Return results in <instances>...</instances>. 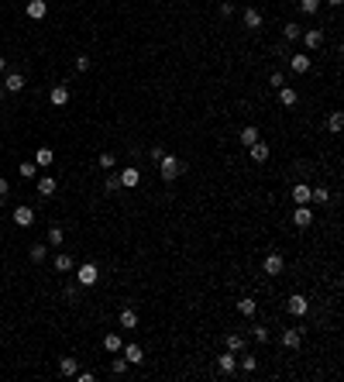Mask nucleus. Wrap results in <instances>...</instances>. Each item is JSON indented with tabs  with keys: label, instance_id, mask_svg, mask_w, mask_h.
Returning <instances> with one entry per match:
<instances>
[{
	"label": "nucleus",
	"instance_id": "f257e3e1",
	"mask_svg": "<svg viewBox=\"0 0 344 382\" xmlns=\"http://www.w3.org/2000/svg\"><path fill=\"white\" fill-rule=\"evenodd\" d=\"M159 173H162V179H165V183H172V179H179V176L186 173V165L179 162L176 155H169V151H165V155L159 159Z\"/></svg>",
	"mask_w": 344,
	"mask_h": 382
},
{
	"label": "nucleus",
	"instance_id": "f03ea898",
	"mask_svg": "<svg viewBox=\"0 0 344 382\" xmlns=\"http://www.w3.org/2000/svg\"><path fill=\"white\" fill-rule=\"evenodd\" d=\"M97 279H100V269L93 265V262H86V265L76 269V282H80V286H93Z\"/></svg>",
	"mask_w": 344,
	"mask_h": 382
},
{
	"label": "nucleus",
	"instance_id": "7ed1b4c3",
	"mask_svg": "<svg viewBox=\"0 0 344 382\" xmlns=\"http://www.w3.org/2000/svg\"><path fill=\"white\" fill-rule=\"evenodd\" d=\"M262 269H265V276H282L286 258H282V255H275V252H269V255H265V262H262Z\"/></svg>",
	"mask_w": 344,
	"mask_h": 382
},
{
	"label": "nucleus",
	"instance_id": "20e7f679",
	"mask_svg": "<svg viewBox=\"0 0 344 382\" xmlns=\"http://www.w3.org/2000/svg\"><path fill=\"white\" fill-rule=\"evenodd\" d=\"M241 21H244V28H248V31H258V28L265 24V17H262V11H255V7H244Z\"/></svg>",
	"mask_w": 344,
	"mask_h": 382
},
{
	"label": "nucleus",
	"instance_id": "39448f33",
	"mask_svg": "<svg viewBox=\"0 0 344 382\" xmlns=\"http://www.w3.org/2000/svg\"><path fill=\"white\" fill-rule=\"evenodd\" d=\"M24 83H28V80H24L21 72H7L0 86H4V93H21V90H24Z\"/></svg>",
	"mask_w": 344,
	"mask_h": 382
},
{
	"label": "nucleus",
	"instance_id": "423d86ee",
	"mask_svg": "<svg viewBox=\"0 0 344 382\" xmlns=\"http://www.w3.org/2000/svg\"><path fill=\"white\" fill-rule=\"evenodd\" d=\"M217 369L224 372V375H234V372H238V355H234V351H224V355H217Z\"/></svg>",
	"mask_w": 344,
	"mask_h": 382
},
{
	"label": "nucleus",
	"instance_id": "0eeeda50",
	"mask_svg": "<svg viewBox=\"0 0 344 382\" xmlns=\"http://www.w3.org/2000/svg\"><path fill=\"white\" fill-rule=\"evenodd\" d=\"M299 38H303V45H307L310 52H317V48L323 45V31H320V28H310V31H303Z\"/></svg>",
	"mask_w": 344,
	"mask_h": 382
},
{
	"label": "nucleus",
	"instance_id": "6e6552de",
	"mask_svg": "<svg viewBox=\"0 0 344 382\" xmlns=\"http://www.w3.org/2000/svg\"><path fill=\"white\" fill-rule=\"evenodd\" d=\"M307 310H310V300L299 296V293H293V296H289V313H293V317H307Z\"/></svg>",
	"mask_w": 344,
	"mask_h": 382
},
{
	"label": "nucleus",
	"instance_id": "1a4fd4ad",
	"mask_svg": "<svg viewBox=\"0 0 344 382\" xmlns=\"http://www.w3.org/2000/svg\"><path fill=\"white\" fill-rule=\"evenodd\" d=\"M48 100H52V107H66V104H69V86H66V83H59V86H52V93H48Z\"/></svg>",
	"mask_w": 344,
	"mask_h": 382
},
{
	"label": "nucleus",
	"instance_id": "9d476101",
	"mask_svg": "<svg viewBox=\"0 0 344 382\" xmlns=\"http://www.w3.org/2000/svg\"><path fill=\"white\" fill-rule=\"evenodd\" d=\"M121 351H124L127 365H141V361H145V348H141V345H124Z\"/></svg>",
	"mask_w": 344,
	"mask_h": 382
},
{
	"label": "nucleus",
	"instance_id": "9b49d317",
	"mask_svg": "<svg viewBox=\"0 0 344 382\" xmlns=\"http://www.w3.org/2000/svg\"><path fill=\"white\" fill-rule=\"evenodd\" d=\"M14 224H17V227H31V224H34V210L31 207H17V210H14Z\"/></svg>",
	"mask_w": 344,
	"mask_h": 382
},
{
	"label": "nucleus",
	"instance_id": "f8f14e48",
	"mask_svg": "<svg viewBox=\"0 0 344 382\" xmlns=\"http://www.w3.org/2000/svg\"><path fill=\"white\" fill-rule=\"evenodd\" d=\"M310 66H313V59H310V55H293V59H289V69L296 72V76L310 72Z\"/></svg>",
	"mask_w": 344,
	"mask_h": 382
},
{
	"label": "nucleus",
	"instance_id": "ddd939ff",
	"mask_svg": "<svg viewBox=\"0 0 344 382\" xmlns=\"http://www.w3.org/2000/svg\"><path fill=\"white\" fill-rule=\"evenodd\" d=\"M293 224H296V227H310V224H313V214H310L307 203H299V207H296V214H293Z\"/></svg>",
	"mask_w": 344,
	"mask_h": 382
},
{
	"label": "nucleus",
	"instance_id": "4468645a",
	"mask_svg": "<svg viewBox=\"0 0 344 382\" xmlns=\"http://www.w3.org/2000/svg\"><path fill=\"white\" fill-rule=\"evenodd\" d=\"M138 183H141V173H138L135 165H127L124 173H121V186H127V189H135Z\"/></svg>",
	"mask_w": 344,
	"mask_h": 382
},
{
	"label": "nucleus",
	"instance_id": "2eb2a0df",
	"mask_svg": "<svg viewBox=\"0 0 344 382\" xmlns=\"http://www.w3.org/2000/svg\"><path fill=\"white\" fill-rule=\"evenodd\" d=\"M34 189H38V197H52V193H55V179H52V176H42V179H38V183H34Z\"/></svg>",
	"mask_w": 344,
	"mask_h": 382
},
{
	"label": "nucleus",
	"instance_id": "dca6fc26",
	"mask_svg": "<svg viewBox=\"0 0 344 382\" xmlns=\"http://www.w3.org/2000/svg\"><path fill=\"white\" fill-rule=\"evenodd\" d=\"M45 14H48V4H45V0H31V4H28V17H31V21H42Z\"/></svg>",
	"mask_w": 344,
	"mask_h": 382
},
{
	"label": "nucleus",
	"instance_id": "f3484780",
	"mask_svg": "<svg viewBox=\"0 0 344 382\" xmlns=\"http://www.w3.org/2000/svg\"><path fill=\"white\" fill-rule=\"evenodd\" d=\"M258 138H262V135H258V127H255V124L241 127V145H244V148H252V145H255Z\"/></svg>",
	"mask_w": 344,
	"mask_h": 382
},
{
	"label": "nucleus",
	"instance_id": "a211bd4d",
	"mask_svg": "<svg viewBox=\"0 0 344 382\" xmlns=\"http://www.w3.org/2000/svg\"><path fill=\"white\" fill-rule=\"evenodd\" d=\"M282 345H286V348H299V345H303V331H299V327L282 331Z\"/></svg>",
	"mask_w": 344,
	"mask_h": 382
},
{
	"label": "nucleus",
	"instance_id": "6ab92c4d",
	"mask_svg": "<svg viewBox=\"0 0 344 382\" xmlns=\"http://www.w3.org/2000/svg\"><path fill=\"white\" fill-rule=\"evenodd\" d=\"M252 162H269V145H265L262 138L252 145Z\"/></svg>",
	"mask_w": 344,
	"mask_h": 382
},
{
	"label": "nucleus",
	"instance_id": "aec40b11",
	"mask_svg": "<svg viewBox=\"0 0 344 382\" xmlns=\"http://www.w3.org/2000/svg\"><path fill=\"white\" fill-rule=\"evenodd\" d=\"M124 348V341H121V334H103V351H110V355H117Z\"/></svg>",
	"mask_w": 344,
	"mask_h": 382
},
{
	"label": "nucleus",
	"instance_id": "412c9836",
	"mask_svg": "<svg viewBox=\"0 0 344 382\" xmlns=\"http://www.w3.org/2000/svg\"><path fill=\"white\" fill-rule=\"evenodd\" d=\"M293 200H296V207H299V203H310V186L296 183V186H293Z\"/></svg>",
	"mask_w": 344,
	"mask_h": 382
},
{
	"label": "nucleus",
	"instance_id": "4be33fe9",
	"mask_svg": "<svg viewBox=\"0 0 344 382\" xmlns=\"http://www.w3.org/2000/svg\"><path fill=\"white\" fill-rule=\"evenodd\" d=\"M121 327H124V331H135V327H138V313L135 310H121Z\"/></svg>",
	"mask_w": 344,
	"mask_h": 382
},
{
	"label": "nucleus",
	"instance_id": "5701e85b",
	"mask_svg": "<svg viewBox=\"0 0 344 382\" xmlns=\"http://www.w3.org/2000/svg\"><path fill=\"white\" fill-rule=\"evenodd\" d=\"M279 100H282V107H293L296 104V90L293 86H279Z\"/></svg>",
	"mask_w": 344,
	"mask_h": 382
},
{
	"label": "nucleus",
	"instance_id": "b1692460",
	"mask_svg": "<svg viewBox=\"0 0 344 382\" xmlns=\"http://www.w3.org/2000/svg\"><path fill=\"white\" fill-rule=\"evenodd\" d=\"M59 372H62V375H76L80 365H76V358H59Z\"/></svg>",
	"mask_w": 344,
	"mask_h": 382
},
{
	"label": "nucleus",
	"instance_id": "393cba45",
	"mask_svg": "<svg viewBox=\"0 0 344 382\" xmlns=\"http://www.w3.org/2000/svg\"><path fill=\"white\" fill-rule=\"evenodd\" d=\"M227 351H244V334H227Z\"/></svg>",
	"mask_w": 344,
	"mask_h": 382
},
{
	"label": "nucleus",
	"instance_id": "a878e982",
	"mask_svg": "<svg viewBox=\"0 0 344 382\" xmlns=\"http://www.w3.org/2000/svg\"><path fill=\"white\" fill-rule=\"evenodd\" d=\"M52 159H55L52 148H38V151H34V165H52Z\"/></svg>",
	"mask_w": 344,
	"mask_h": 382
},
{
	"label": "nucleus",
	"instance_id": "bb28decb",
	"mask_svg": "<svg viewBox=\"0 0 344 382\" xmlns=\"http://www.w3.org/2000/svg\"><path fill=\"white\" fill-rule=\"evenodd\" d=\"M327 127H331L334 135H337V131H341V127H344V114H341V110H334V114L327 117Z\"/></svg>",
	"mask_w": 344,
	"mask_h": 382
},
{
	"label": "nucleus",
	"instance_id": "cd10ccee",
	"mask_svg": "<svg viewBox=\"0 0 344 382\" xmlns=\"http://www.w3.org/2000/svg\"><path fill=\"white\" fill-rule=\"evenodd\" d=\"M255 310H258V307H255V300H241V303H238V313H241V317H255Z\"/></svg>",
	"mask_w": 344,
	"mask_h": 382
},
{
	"label": "nucleus",
	"instance_id": "c85d7f7f",
	"mask_svg": "<svg viewBox=\"0 0 344 382\" xmlns=\"http://www.w3.org/2000/svg\"><path fill=\"white\" fill-rule=\"evenodd\" d=\"M310 200H313V203H320V207H323V203L331 200V193H327V189L320 186V189H310Z\"/></svg>",
	"mask_w": 344,
	"mask_h": 382
},
{
	"label": "nucleus",
	"instance_id": "c756f323",
	"mask_svg": "<svg viewBox=\"0 0 344 382\" xmlns=\"http://www.w3.org/2000/svg\"><path fill=\"white\" fill-rule=\"evenodd\" d=\"M299 35H303V31H299L296 24H286V28H282V42H296Z\"/></svg>",
	"mask_w": 344,
	"mask_h": 382
},
{
	"label": "nucleus",
	"instance_id": "7c9ffc66",
	"mask_svg": "<svg viewBox=\"0 0 344 382\" xmlns=\"http://www.w3.org/2000/svg\"><path fill=\"white\" fill-rule=\"evenodd\" d=\"M252 337L258 341V345H269V327H262V324L252 327Z\"/></svg>",
	"mask_w": 344,
	"mask_h": 382
},
{
	"label": "nucleus",
	"instance_id": "2f4dec72",
	"mask_svg": "<svg viewBox=\"0 0 344 382\" xmlns=\"http://www.w3.org/2000/svg\"><path fill=\"white\" fill-rule=\"evenodd\" d=\"M72 269V258L69 255H55V272H69Z\"/></svg>",
	"mask_w": 344,
	"mask_h": 382
},
{
	"label": "nucleus",
	"instance_id": "473e14b6",
	"mask_svg": "<svg viewBox=\"0 0 344 382\" xmlns=\"http://www.w3.org/2000/svg\"><path fill=\"white\" fill-rule=\"evenodd\" d=\"M299 11H303V14H317V11H320V0H299Z\"/></svg>",
	"mask_w": 344,
	"mask_h": 382
},
{
	"label": "nucleus",
	"instance_id": "72a5a7b5",
	"mask_svg": "<svg viewBox=\"0 0 344 382\" xmlns=\"http://www.w3.org/2000/svg\"><path fill=\"white\" fill-rule=\"evenodd\" d=\"M31 262H45V244H31Z\"/></svg>",
	"mask_w": 344,
	"mask_h": 382
},
{
	"label": "nucleus",
	"instance_id": "f704fd0d",
	"mask_svg": "<svg viewBox=\"0 0 344 382\" xmlns=\"http://www.w3.org/2000/svg\"><path fill=\"white\" fill-rule=\"evenodd\" d=\"M21 176H24V179H34V176H38V165H34V162H21Z\"/></svg>",
	"mask_w": 344,
	"mask_h": 382
},
{
	"label": "nucleus",
	"instance_id": "c9c22d12",
	"mask_svg": "<svg viewBox=\"0 0 344 382\" xmlns=\"http://www.w3.org/2000/svg\"><path fill=\"white\" fill-rule=\"evenodd\" d=\"M110 372H114V375H124V372H127V358H114V361H110Z\"/></svg>",
	"mask_w": 344,
	"mask_h": 382
},
{
	"label": "nucleus",
	"instance_id": "e433bc0d",
	"mask_svg": "<svg viewBox=\"0 0 344 382\" xmlns=\"http://www.w3.org/2000/svg\"><path fill=\"white\" fill-rule=\"evenodd\" d=\"M62 238H66L62 227H48V244H62Z\"/></svg>",
	"mask_w": 344,
	"mask_h": 382
},
{
	"label": "nucleus",
	"instance_id": "4c0bfd02",
	"mask_svg": "<svg viewBox=\"0 0 344 382\" xmlns=\"http://www.w3.org/2000/svg\"><path fill=\"white\" fill-rule=\"evenodd\" d=\"M100 165H103V169H114V165H117L114 151H103V155H100Z\"/></svg>",
	"mask_w": 344,
	"mask_h": 382
},
{
	"label": "nucleus",
	"instance_id": "58836bf2",
	"mask_svg": "<svg viewBox=\"0 0 344 382\" xmlns=\"http://www.w3.org/2000/svg\"><path fill=\"white\" fill-rule=\"evenodd\" d=\"M107 193H117V189H121V176H107Z\"/></svg>",
	"mask_w": 344,
	"mask_h": 382
},
{
	"label": "nucleus",
	"instance_id": "ea45409f",
	"mask_svg": "<svg viewBox=\"0 0 344 382\" xmlns=\"http://www.w3.org/2000/svg\"><path fill=\"white\" fill-rule=\"evenodd\" d=\"M241 369H244V372H255V369H258V358H252V355H244V358H241Z\"/></svg>",
	"mask_w": 344,
	"mask_h": 382
},
{
	"label": "nucleus",
	"instance_id": "a19ab883",
	"mask_svg": "<svg viewBox=\"0 0 344 382\" xmlns=\"http://www.w3.org/2000/svg\"><path fill=\"white\" fill-rule=\"evenodd\" d=\"M269 86H275V90L286 86V76H282V72H272V76H269Z\"/></svg>",
	"mask_w": 344,
	"mask_h": 382
},
{
	"label": "nucleus",
	"instance_id": "79ce46f5",
	"mask_svg": "<svg viewBox=\"0 0 344 382\" xmlns=\"http://www.w3.org/2000/svg\"><path fill=\"white\" fill-rule=\"evenodd\" d=\"M76 69H80V72L90 69V55H76Z\"/></svg>",
	"mask_w": 344,
	"mask_h": 382
},
{
	"label": "nucleus",
	"instance_id": "37998d69",
	"mask_svg": "<svg viewBox=\"0 0 344 382\" xmlns=\"http://www.w3.org/2000/svg\"><path fill=\"white\" fill-rule=\"evenodd\" d=\"M220 14H224V17H231V14H234V4H231V0H224V4H220Z\"/></svg>",
	"mask_w": 344,
	"mask_h": 382
},
{
	"label": "nucleus",
	"instance_id": "c03bdc74",
	"mask_svg": "<svg viewBox=\"0 0 344 382\" xmlns=\"http://www.w3.org/2000/svg\"><path fill=\"white\" fill-rule=\"evenodd\" d=\"M7 189H11V183H7V179H0V200L7 197Z\"/></svg>",
	"mask_w": 344,
	"mask_h": 382
},
{
	"label": "nucleus",
	"instance_id": "a18cd8bd",
	"mask_svg": "<svg viewBox=\"0 0 344 382\" xmlns=\"http://www.w3.org/2000/svg\"><path fill=\"white\" fill-rule=\"evenodd\" d=\"M0 72H7V59L0 55Z\"/></svg>",
	"mask_w": 344,
	"mask_h": 382
},
{
	"label": "nucleus",
	"instance_id": "49530a36",
	"mask_svg": "<svg viewBox=\"0 0 344 382\" xmlns=\"http://www.w3.org/2000/svg\"><path fill=\"white\" fill-rule=\"evenodd\" d=\"M327 4H331V7H341V4H344V0H327Z\"/></svg>",
	"mask_w": 344,
	"mask_h": 382
},
{
	"label": "nucleus",
	"instance_id": "de8ad7c7",
	"mask_svg": "<svg viewBox=\"0 0 344 382\" xmlns=\"http://www.w3.org/2000/svg\"><path fill=\"white\" fill-rule=\"evenodd\" d=\"M0 100H4V86H0Z\"/></svg>",
	"mask_w": 344,
	"mask_h": 382
}]
</instances>
